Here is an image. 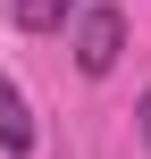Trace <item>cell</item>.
<instances>
[{
    "label": "cell",
    "instance_id": "1",
    "mask_svg": "<svg viewBox=\"0 0 151 159\" xmlns=\"http://www.w3.org/2000/svg\"><path fill=\"white\" fill-rule=\"evenodd\" d=\"M118 59H126V17L118 8H84L76 17V67L84 75H109Z\"/></svg>",
    "mask_w": 151,
    "mask_h": 159
},
{
    "label": "cell",
    "instance_id": "2",
    "mask_svg": "<svg viewBox=\"0 0 151 159\" xmlns=\"http://www.w3.org/2000/svg\"><path fill=\"white\" fill-rule=\"evenodd\" d=\"M0 151H8V159L34 151V109H25V92H17L8 75H0Z\"/></svg>",
    "mask_w": 151,
    "mask_h": 159
},
{
    "label": "cell",
    "instance_id": "3",
    "mask_svg": "<svg viewBox=\"0 0 151 159\" xmlns=\"http://www.w3.org/2000/svg\"><path fill=\"white\" fill-rule=\"evenodd\" d=\"M67 8H76V0H8V17H17L25 34H59V25H67Z\"/></svg>",
    "mask_w": 151,
    "mask_h": 159
},
{
    "label": "cell",
    "instance_id": "4",
    "mask_svg": "<svg viewBox=\"0 0 151 159\" xmlns=\"http://www.w3.org/2000/svg\"><path fill=\"white\" fill-rule=\"evenodd\" d=\"M143 143H151V92H143Z\"/></svg>",
    "mask_w": 151,
    "mask_h": 159
}]
</instances>
